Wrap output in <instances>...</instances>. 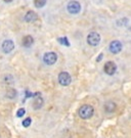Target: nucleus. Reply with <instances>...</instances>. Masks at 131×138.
<instances>
[{
	"mask_svg": "<svg viewBox=\"0 0 131 138\" xmlns=\"http://www.w3.org/2000/svg\"><path fill=\"white\" fill-rule=\"evenodd\" d=\"M116 71H117V65L114 61H110L105 62V65L104 66V72H105L106 75L113 76L114 74L116 73Z\"/></svg>",
	"mask_w": 131,
	"mask_h": 138,
	"instance_id": "423d86ee",
	"label": "nucleus"
},
{
	"mask_svg": "<svg viewBox=\"0 0 131 138\" xmlns=\"http://www.w3.org/2000/svg\"><path fill=\"white\" fill-rule=\"evenodd\" d=\"M109 49L111 53L113 54H118L120 53L121 50H122V43L119 41V40H114L110 43V46H109Z\"/></svg>",
	"mask_w": 131,
	"mask_h": 138,
	"instance_id": "0eeeda50",
	"label": "nucleus"
},
{
	"mask_svg": "<svg viewBox=\"0 0 131 138\" xmlns=\"http://www.w3.org/2000/svg\"><path fill=\"white\" fill-rule=\"evenodd\" d=\"M46 4V0H34V5L37 8H42Z\"/></svg>",
	"mask_w": 131,
	"mask_h": 138,
	"instance_id": "4468645a",
	"label": "nucleus"
},
{
	"mask_svg": "<svg viewBox=\"0 0 131 138\" xmlns=\"http://www.w3.org/2000/svg\"><path fill=\"white\" fill-rule=\"evenodd\" d=\"M116 107H117V105H116V104L113 102V101H108V102L105 104V106H104L105 111L106 112H109V114L115 112V111H116Z\"/></svg>",
	"mask_w": 131,
	"mask_h": 138,
	"instance_id": "f8f14e48",
	"label": "nucleus"
},
{
	"mask_svg": "<svg viewBox=\"0 0 131 138\" xmlns=\"http://www.w3.org/2000/svg\"><path fill=\"white\" fill-rule=\"evenodd\" d=\"M56 61H57V54L55 52L52 51L46 52L43 55V61L46 65H48V66L54 65L56 62Z\"/></svg>",
	"mask_w": 131,
	"mask_h": 138,
	"instance_id": "20e7f679",
	"label": "nucleus"
},
{
	"mask_svg": "<svg viewBox=\"0 0 131 138\" xmlns=\"http://www.w3.org/2000/svg\"><path fill=\"white\" fill-rule=\"evenodd\" d=\"M33 43H34V38H33L32 36H30V35L25 36V37L23 38V40H22V45H23L24 47H26V48L31 47V46L33 45Z\"/></svg>",
	"mask_w": 131,
	"mask_h": 138,
	"instance_id": "9d476101",
	"label": "nucleus"
},
{
	"mask_svg": "<svg viewBox=\"0 0 131 138\" xmlns=\"http://www.w3.org/2000/svg\"><path fill=\"white\" fill-rule=\"evenodd\" d=\"M1 48H2V51L4 53H10L14 49V43H13L12 40H9V39L4 40L2 45H1Z\"/></svg>",
	"mask_w": 131,
	"mask_h": 138,
	"instance_id": "6e6552de",
	"label": "nucleus"
},
{
	"mask_svg": "<svg viewBox=\"0 0 131 138\" xmlns=\"http://www.w3.org/2000/svg\"><path fill=\"white\" fill-rule=\"evenodd\" d=\"M72 82V78H71L70 74L67 72H61L59 75V83L61 86H68L70 85Z\"/></svg>",
	"mask_w": 131,
	"mask_h": 138,
	"instance_id": "39448f33",
	"label": "nucleus"
},
{
	"mask_svg": "<svg viewBox=\"0 0 131 138\" xmlns=\"http://www.w3.org/2000/svg\"><path fill=\"white\" fill-rule=\"evenodd\" d=\"M57 41H59V43H61V45H65V46H67V47L70 46V42H69V40H68L67 37H60V38H57Z\"/></svg>",
	"mask_w": 131,
	"mask_h": 138,
	"instance_id": "2eb2a0df",
	"label": "nucleus"
},
{
	"mask_svg": "<svg viewBox=\"0 0 131 138\" xmlns=\"http://www.w3.org/2000/svg\"><path fill=\"white\" fill-rule=\"evenodd\" d=\"M31 123H32L31 118H27V119H25V120L23 121V126H24L25 128H28V127H30Z\"/></svg>",
	"mask_w": 131,
	"mask_h": 138,
	"instance_id": "dca6fc26",
	"label": "nucleus"
},
{
	"mask_svg": "<svg viewBox=\"0 0 131 138\" xmlns=\"http://www.w3.org/2000/svg\"><path fill=\"white\" fill-rule=\"evenodd\" d=\"M67 10L70 14H78L81 11V4L76 0H72L67 4Z\"/></svg>",
	"mask_w": 131,
	"mask_h": 138,
	"instance_id": "f03ea898",
	"label": "nucleus"
},
{
	"mask_svg": "<svg viewBox=\"0 0 131 138\" xmlns=\"http://www.w3.org/2000/svg\"><path fill=\"white\" fill-rule=\"evenodd\" d=\"M37 18H38V16L33 10H29L25 14V17H24L25 22H27V23H33V22H35Z\"/></svg>",
	"mask_w": 131,
	"mask_h": 138,
	"instance_id": "1a4fd4ad",
	"label": "nucleus"
},
{
	"mask_svg": "<svg viewBox=\"0 0 131 138\" xmlns=\"http://www.w3.org/2000/svg\"><path fill=\"white\" fill-rule=\"evenodd\" d=\"M43 104H44L43 98L40 95H38L34 99V101H33V107H34V110H40L43 106Z\"/></svg>",
	"mask_w": 131,
	"mask_h": 138,
	"instance_id": "9b49d317",
	"label": "nucleus"
},
{
	"mask_svg": "<svg viewBox=\"0 0 131 138\" xmlns=\"http://www.w3.org/2000/svg\"><path fill=\"white\" fill-rule=\"evenodd\" d=\"M16 96H17V91H16L14 89H12V88L7 89V91H6V97L12 99V98H14Z\"/></svg>",
	"mask_w": 131,
	"mask_h": 138,
	"instance_id": "ddd939ff",
	"label": "nucleus"
},
{
	"mask_svg": "<svg viewBox=\"0 0 131 138\" xmlns=\"http://www.w3.org/2000/svg\"><path fill=\"white\" fill-rule=\"evenodd\" d=\"M103 56H104V54H103V53H100V54H99V56H98V58H97L96 61H101V58H103Z\"/></svg>",
	"mask_w": 131,
	"mask_h": 138,
	"instance_id": "a211bd4d",
	"label": "nucleus"
},
{
	"mask_svg": "<svg viewBox=\"0 0 131 138\" xmlns=\"http://www.w3.org/2000/svg\"><path fill=\"white\" fill-rule=\"evenodd\" d=\"M93 114H94V109L92 105L84 104L79 109V116L81 119H84V120L90 119L93 116Z\"/></svg>",
	"mask_w": 131,
	"mask_h": 138,
	"instance_id": "f257e3e1",
	"label": "nucleus"
},
{
	"mask_svg": "<svg viewBox=\"0 0 131 138\" xmlns=\"http://www.w3.org/2000/svg\"><path fill=\"white\" fill-rule=\"evenodd\" d=\"M25 114H26V110H25V109H23V107H22V109H18V112H17V117H18V118H22Z\"/></svg>",
	"mask_w": 131,
	"mask_h": 138,
	"instance_id": "f3484780",
	"label": "nucleus"
},
{
	"mask_svg": "<svg viewBox=\"0 0 131 138\" xmlns=\"http://www.w3.org/2000/svg\"><path fill=\"white\" fill-rule=\"evenodd\" d=\"M100 40H101V37L97 32H91L87 36V43L90 46H97L100 43Z\"/></svg>",
	"mask_w": 131,
	"mask_h": 138,
	"instance_id": "7ed1b4c3",
	"label": "nucleus"
},
{
	"mask_svg": "<svg viewBox=\"0 0 131 138\" xmlns=\"http://www.w3.org/2000/svg\"><path fill=\"white\" fill-rule=\"evenodd\" d=\"M3 1H4L5 3H9V2H12L13 0H3Z\"/></svg>",
	"mask_w": 131,
	"mask_h": 138,
	"instance_id": "6ab92c4d",
	"label": "nucleus"
}]
</instances>
